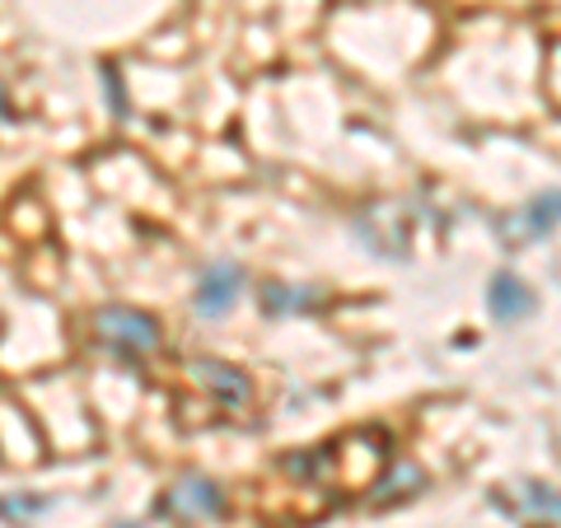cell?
<instances>
[{
    "label": "cell",
    "instance_id": "obj_1",
    "mask_svg": "<svg viewBox=\"0 0 561 528\" xmlns=\"http://www.w3.org/2000/svg\"><path fill=\"white\" fill-rule=\"evenodd\" d=\"M94 337L103 351H113L122 360H146L160 351V323L150 319L146 309H131V305H108L94 313Z\"/></svg>",
    "mask_w": 561,
    "mask_h": 528
},
{
    "label": "cell",
    "instance_id": "obj_2",
    "mask_svg": "<svg viewBox=\"0 0 561 528\" xmlns=\"http://www.w3.org/2000/svg\"><path fill=\"white\" fill-rule=\"evenodd\" d=\"M351 234L360 239V249H370L383 262H408L412 257V230L402 220V210L393 202H370L351 220Z\"/></svg>",
    "mask_w": 561,
    "mask_h": 528
},
{
    "label": "cell",
    "instance_id": "obj_3",
    "mask_svg": "<svg viewBox=\"0 0 561 528\" xmlns=\"http://www.w3.org/2000/svg\"><path fill=\"white\" fill-rule=\"evenodd\" d=\"M160 515L164 519H179V524L220 519L225 515V491L210 482V478H202V472H187V478H179L160 496Z\"/></svg>",
    "mask_w": 561,
    "mask_h": 528
},
{
    "label": "cell",
    "instance_id": "obj_4",
    "mask_svg": "<svg viewBox=\"0 0 561 528\" xmlns=\"http://www.w3.org/2000/svg\"><path fill=\"white\" fill-rule=\"evenodd\" d=\"M557 210H561L557 187L538 192V197H529L519 210H511V216L501 220V243L505 249H529V243H542L557 230Z\"/></svg>",
    "mask_w": 561,
    "mask_h": 528
},
{
    "label": "cell",
    "instance_id": "obj_5",
    "mask_svg": "<svg viewBox=\"0 0 561 528\" xmlns=\"http://www.w3.org/2000/svg\"><path fill=\"white\" fill-rule=\"evenodd\" d=\"M239 290H243V267L239 262H230V257H220V262H210V267L202 272V280H197V309L202 319H225V313L234 309V299H239Z\"/></svg>",
    "mask_w": 561,
    "mask_h": 528
},
{
    "label": "cell",
    "instance_id": "obj_6",
    "mask_svg": "<svg viewBox=\"0 0 561 528\" xmlns=\"http://www.w3.org/2000/svg\"><path fill=\"white\" fill-rule=\"evenodd\" d=\"M486 309H491V319L496 323H524V319H534V309H538V295L534 286L524 276L515 272H496L486 280Z\"/></svg>",
    "mask_w": 561,
    "mask_h": 528
},
{
    "label": "cell",
    "instance_id": "obj_7",
    "mask_svg": "<svg viewBox=\"0 0 561 528\" xmlns=\"http://www.w3.org/2000/svg\"><path fill=\"white\" fill-rule=\"evenodd\" d=\"M187 375L197 379L206 393H216L225 408H243V402H249V375L230 360H192Z\"/></svg>",
    "mask_w": 561,
    "mask_h": 528
},
{
    "label": "cell",
    "instance_id": "obj_8",
    "mask_svg": "<svg viewBox=\"0 0 561 528\" xmlns=\"http://www.w3.org/2000/svg\"><path fill=\"white\" fill-rule=\"evenodd\" d=\"M262 313L267 319H295V313H319L323 309V290L319 286H280V280H267L257 290Z\"/></svg>",
    "mask_w": 561,
    "mask_h": 528
},
{
    "label": "cell",
    "instance_id": "obj_9",
    "mask_svg": "<svg viewBox=\"0 0 561 528\" xmlns=\"http://www.w3.org/2000/svg\"><path fill=\"white\" fill-rule=\"evenodd\" d=\"M47 501H33V505H20V501H5L0 505V515H14V519H24V515H43Z\"/></svg>",
    "mask_w": 561,
    "mask_h": 528
},
{
    "label": "cell",
    "instance_id": "obj_10",
    "mask_svg": "<svg viewBox=\"0 0 561 528\" xmlns=\"http://www.w3.org/2000/svg\"><path fill=\"white\" fill-rule=\"evenodd\" d=\"M0 117H10V113H5V90H0Z\"/></svg>",
    "mask_w": 561,
    "mask_h": 528
},
{
    "label": "cell",
    "instance_id": "obj_11",
    "mask_svg": "<svg viewBox=\"0 0 561 528\" xmlns=\"http://www.w3.org/2000/svg\"><path fill=\"white\" fill-rule=\"evenodd\" d=\"M117 528H140V524H117Z\"/></svg>",
    "mask_w": 561,
    "mask_h": 528
}]
</instances>
